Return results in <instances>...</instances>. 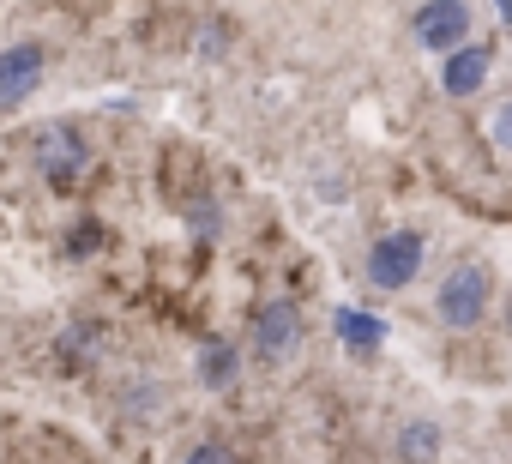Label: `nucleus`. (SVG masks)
I'll return each instance as SVG.
<instances>
[{
	"label": "nucleus",
	"mask_w": 512,
	"mask_h": 464,
	"mask_svg": "<svg viewBox=\"0 0 512 464\" xmlns=\"http://www.w3.org/2000/svg\"><path fill=\"white\" fill-rule=\"evenodd\" d=\"M488 302H494V278H488L482 260H458V266L440 278V290H434V314H440L446 332H470V326H482Z\"/></svg>",
	"instance_id": "nucleus-1"
},
{
	"label": "nucleus",
	"mask_w": 512,
	"mask_h": 464,
	"mask_svg": "<svg viewBox=\"0 0 512 464\" xmlns=\"http://www.w3.org/2000/svg\"><path fill=\"white\" fill-rule=\"evenodd\" d=\"M31 163H37V175H43L55 193H73V187L91 175V145H85V133H79V127L55 121V127H43V133H37Z\"/></svg>",
	"instance_id": "nucleus-2"
},
{
	"label": "nucleus",
	"mask_w": 512,
	"mask_h": 464,
	"mask_svg": "<svg viewBox=\"0 0 512 464\" xmlns=\"http://www.w3.org/2000/svg\"><path fill=\"white\" fill-rule=\"evenodd\" d=\"M422 260H428L422 229H386V236L368 248V284L374 290H410Z\"/></svg>",
	"instance_id": "nucleus-3"
},
{
	"label": "nucleus",
	"mask_w": 512,
	"mask_h": 464,
	"mask_svg": "<svg viewBox=\"0 0 512 464\" xmlns=\"http://www.w3.org/2000/svg\"><path fill=\"white\" fill-rule=\"evenodd\" d=\"M247 350L260 362H290L302 350V308L284 302V296L266 302L260 314H253V326H247Z\"/></svg>",
	"instance_id": "nucleus-4"
},
{
	"label": "nucleus",
	"mask_w": 512,
	"mask_h": 464,
	"mask_svg": "<svg viewBox=\"0 0 512 464\" xmlns=\"http://www.w3.org/2000/svg\"><path fill=\"white\" fill-rule=\"evenodd\" d=\"M43 67H49L43 43H13V49H0V115H13V109H25V103L37 97Z\"/></svg>",
	"instance_id": "nucleus-5"
},
{
	"label": "nucleus",
	"mask_w": 512,
	"mask_h": 464,
	"mask_svg": "<svg viewBox=\"0 0 512 464\" xmlns=\"http://www.w3.org/2000/svg\"><path fill=\"white\" fill-rule=\"evenodd\" d=\"M470 25H476L470 0H428V7H416V43L434 49V55L470 43Z\"/></svg>",
	"instance_id": "nucleus-6"
},
{
	"label": "nucleus",
	"mask_w": 512,
	"mask_h": 464,
	"mask_svg": "<svg viewBox=\"0 0 512 464\" xmlns=\"http://www.w3.org/2000/svg\"><path fill=\"white\" fill-rule=\"evenodd\" d=\"M488 67H494V49L488 43H458V49H446V61H440V85H446V97H476L482 91V79H488Z\"/></svg>",
	"instance_id": "nucleus-7"
},
{
	"label": "nucleus",
	"mask_w": 512,
	"mask_h": 464,
	"mask_svg": "<svg viewBox=\"0 0 512 464\" xmlns=\"http://www.w3.org/2000/svg\"><path fill=\"white\" fill-rule=\"evenodd\" d=\"M440 446H446V434H440V422H434V416H410V422L392 434L398 464H440Z\"/></svg>",
	"instance_id": "nucleus-8"
},
{
	"label": "nucleus",
	"mask_w": 512,
	"mask_h": 464,
	"mask_svg": "<svg viewBox=\"0 0 512 464\" xmlns=\"http://www.w3.org/2000/svg\"><path fill=\"white\" fill-rule=\"evenodd\" d=\"M235 380H241V344L205 338V344H199V386H205V392H229Z\"/></svg>",
	"instance_id": "nucleus-9"
},
{
	"label": "nucleus",
	"mask_w": 512,
	"mask_h": 464,
	"mask_svg": "<svg viewBox=\"0 0 512 464\" xmlns=\"http://www.w3.org/2000/svg\"><path fill=\"white\" fill-rule=\"evenodd\" d=\"M332 332H338V344L356 350V356H368V350L386 344V320L368 314V308H338V314H332Z\"/></svg>",
	"instance_id": "nucleus-10"
},
{
	"label": "nucleus",
	"mask_w": 512,
	"mask_h": 464,
	"mask_svg": "<svg viewBox=\"0 0 512 464\" xmlns=\"http://www.w3.org/2000/svg\"><path fill=\"white\" fill-rule=\"evenodd\" d=\"M103 344H109L103 326H97V320H79V326L61 332V362H67V368H91V362L103 356Z\"/></svg>",
	"instance_id": "nucleus-11"
},
{
	"label": "nucleus",
	"mask_w": 512,
	"mask_h": 464,
	"mask_svg": "<svg viewBox=\"0 0 512 464\" xmlns=\"http://www.w3.org/2000/svg\"><path fill=\"white\" fill-rule=\"evenodd\" d=\"M67 248H73V260H91V248H103V223H91V217L73 223L67 229Z\"/></svg>",
	"instance_id": "nucleus-12"
},
{
	"label": "nucleus",
	"mask_w": 512,
	"mask_h": 464,
	"mask_svg": "<svg viewBox=\"0 0 512 464\" xmlns=\"http://www.w3.org/2000/svg\"><path fill=\"white\" fill-rule=\"evenodd\" d=\"M181 464H235V446L229 440H199V446H187Z\"/></svg>",
	"instance_id": "nucleus-13"
},
{
	"label": "nucleus",
	"mask_w": 512,
	"mask_h": 464,
	"mask_svg": "<svg viewBox=\"0 0 512 464\" xmlns=\"http://www.w3.org/2000/svg\"><path fill=\"white\" fill-rule=\"evenodd\" d=\"M494 13H500V19H512V0H494Z\"/></svg>",
	"instance_id": "nucleus-14"
}]
</instances>
